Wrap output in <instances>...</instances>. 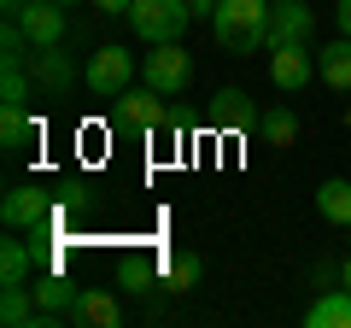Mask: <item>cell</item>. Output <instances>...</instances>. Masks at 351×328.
<instances>
[{"instance_id":"cell-1","label":"cell","mask_w":351,"mask_h":328,"mask_svg":"<svg viewBox=\"0 0 351 328\" xmlns=\"http://www.w3.org/2000/svg\"><path fill=\"white\" fill-rule=\"evenodd\" d=\"M211 36L223 41V53H258V47H269V0H217Z\"/></svg>"},{"instance_id":"cell-2","label":"cell","mask_w":351,"mask_h":328,"mask_svg":"<svg viewBox=\"0 0 351 328\" xmlns=\"http://www.w3.org/2000/svg\"><path fill=\"white\" fill-rule=\"evenodd\" d=\"M188 24H193L188 0H135V6H129V30H135L147 47H158V41H182Z\"/></svg>"},{"instance_id":"cell-3","label":"cell","mask_w":351,"mask_h":328,"mask_svg":"<svg viewBox=\"0 0 351 328\" xmlns=\"http://www.w3.org/2000/svg\"><path fill=\"white\" fill-rule=\"evenodd\" d=\"M82 89L94 100H117L123 89H135V59H129V47H94L88 65H82Z\"/></svg>"},{"instance_id":"cell-4","label":"cell","mask_w":351,"mask_h":328,"mask_svg":"<svg viewBox=\"0 0 351 328\" xmlns=\"http://www.w3.org/2000/svg\"><path fill=\"white\" fill-rule=\"evenodd\" d=\"M170 94H158L152 82L141 89H123L112 100V129H135V135H152V129H170V112H164Z\"/></svg>"},{"instance_id":"cell-5","label":"cell","mask_w":351,"mask_h":328,"mask_svg":"<svg viewBox=\"0 0 351 328\" xmlns=\"http://www.w3.org/2000/svg\"><path fill=\"white\" fill-rule=\"evenodd\" d=\"M316 53L311 41H281V47H269V82H276L281 94H304L316 82Z\"/></svg>"},{"instance_id":"cell-6","label":"cell","mask_w":351,"mask_h":328,"mask_svg":"<svg viewBox=\"0 0 351 328\" xmlns=\"http://www.w3.org/2000/svg\"><path fill=\"white\" fill-rule=\"evenodd\" d=\"M0 217H6V229H18V235H47L53 229V200L36 188V182H18V188H6Z\"/></svg>"},{"instance_id":"cell-7","label":"cell","mask_w":351,"mask_h":328,"mask_svg":"<svg viewBox=\"0 0 351 328\" xmlns=\"http://www.w3.org/2000/svg\"><path fill=\"white\" fill-rule=\"evenodd\" d=\"M141 82H152L158 94H182L193 82V59L182 53V41H158V47L141 59Z\"/></svg>"},{"instance_id":"cell-8","label":"cell","mask_w":351,"mask_h":328,"mask_svg":"<svg viewBox=\"0 0 351 328\" xmlns=\"http://www.w3.org/2000/svg\"><path fill=\"white\" fill-rule=\"evenodd\" d=\"M29 293H36V305L53 316V328H59V323H71V305H76V293H82V288H76V281L64 276L59 264H36V276H29Z\"/></svg>"},{"instance_id":"cell-9","label":"cell","mask_w":351,"mask_h":328,"mask_svg":"<svg viewBox=\"0 0 351 328\" xmlns=\"http://www.w3.org/2000/svg\"><path fill=\"white\" fill-rule=\"evenodd\" d=\"M18 24H24L29 47H59V41L71 36V18H64L59 0H29L24 12H18Z\"/></svg>"},{"instance_id":"cell-10","label":"cell","mask_w":351,"mask_h":328,"mask_svg":"<svg viewBox=\"0 0 351 328\" xmlns=\"http://www.w3.org/2000/svg\"><path fill=\"white\" fill-rule=\"evenodd\" d=\"M29 76H36L41 94H71L76 89V59L59 47H36L29 53Z\"/></svg>"},{"instance_id":"cell-11","label":"cell","mask_w":351,"mask_h":328,"mask_svg":"<svg viewBox=\"0 0 351 328\" xmlns=\"http://www.w3.org/2000/svg\"><path fill=\"white\" fill-rule=\"evenodd\" d=\"M311 30H316V12L304 0H269V47H281V41H311Z\"/></svg>"},{"instance_id":"cell-12","label":"cell","mask_w":351,"mask_h":328,"mask_svg":"<svg viewBox=\"0 0 351 328\" xmlns=\"http://www.w3.org/2000/svg\"><path fill=\"white\" fill-rule=\"evenodd\" d=\"M71 323H82V328H123V305H117L112 288H82L76 305H71Z\"/></svg>"},{"instance_id":"cell-13","label":"cell","mask_w":351,"mask_h":328,"mask_svg":"<svg viewBox=\"0 0 351 328\" xmlns=\"http://www.w3.org/2000/svg\"><path fill=\"white\" fill-rule=\"evenodd\" d=\"M0 323L6 328H53V316L36 305V293L24 281V288H0Z\"/></svg>"},{"instance_id":"cell-14","label":"cell","mask_w":351,"mask_h":328,"mask_svg":"<svg viewBox=\"0 0 351 328\" xmlns=\"http://www.w3.org/2000/svg\"><path fill=\"white\" fill-rule=\"evenodd\" d=\"M211 124H217V129H258L263 112L246 100V89H217V100H211Z\"/></svg>"},{"instance_id":"cell-15","label":"cell","mask_w":351,"mask_h":328,"mask_svg":"<svg viewBox=\"0 0 351 328\" xmlns=\"http://www.w3.org/2000/svg\"><path fill=\"white\" fill-rule=\"evenodd\" d=\"M29 276H36V246L12 229V240H0V288H24Z\"/></svg>"},{"instance_id":"cell-16","label":"cell","mask_w":351,"mask_h":328,"mask_svg":"<svg viewBox=\"0 0 351 328\" xmlns=\"http://www.w3.org/2000/svg\"><path fill=\"white\" fill-rule=\"evenodd\" d=\"M316 71H322V82H328L334 94H351V36L316 47Z\"/></svg>"},{"instance_id":"cell-17","label":"cell","mask_w":351,"mask_h":328,"mask_svg":"<svg viewBox=\"0 0 351 328\" xmlns=\"http://www.w3.org/2000/svg\"><path fill=\"white\" fill-rule=\"evenodd\" d=\"M311 328H351V288H328L316 293V305L304 311Z\"/></svg>"},{"instance_id":"cell-18","label":"cell","mask_w":351,"mask_h":328,"mask_svg":"<svg viewBox=\"0 0 351 328\" xmlns=\"http://www.w3.org/2000/svg\"><path fill=\"white\" fill-rule=\"evenodd\" d=\"M36 135H41V124L29 117V106H0V147L6 152H24Z\"/></svg>"},{"instance_id":"cell-19","label":"cell","mask_w":351,"mask_h":328,"mask_svg":"<svg viewBox=\"0 0 351 328\" xmlns=\"http://www.w3.org/2000/svg\"><path fill=\"white\" fill-rule=\"evenodd\" d=\"M316 211H322L334 229H351V182L346 176H328L322 188H316Z\"/></svg>"},{"instance_id":"cell-20","label":"cell","mask_w":351,"mask_h":328,"mask_svg":"<svg viewBox=\"0 0 351 328\" xmlns=\"http://www.w3.org/2000/svg\"><path fill=\"white\" fill-rule=\"evenodd\" d=\"M199 276H205V264L193 253H170V258H164V288H170V293H193Z\"/></svg>"},{"instance_id":"cell-21","label":"cell","mask_w":351,"mask_h":328,"mask_svg":"<svg viewBox=\"0 0 351 328\" xmlns=\"http://www.w3.org/2000/svg\"><path fill=\"white\" fill-rule=\"evenodd\" d=\"M263 135H269V147H293V141H299V117L287 112V106H276V112H263Z\"/></svg>"},{"instance_id":"cell-22","label":"cell","mask_w":351,"mask_h":328,"mask_svg":"<svg viewBox=\"0 0 351 328\" xmlns=\"http://www.w3.org/2000/svg\"><path fill=\"white\" fill-rule=\"evenodd\" d=\"M117 288H129V293H152V264H147V258H129V264L117 270Z\"/></svg>"},{"instance_id":"cell-23","label":"cell","mask_w":351,"mask_h":328,"mask_svg":"<svg viewBox=\"0 0 351 328\" xmlns=\"http://www.w3.org/2000/svg\"><path fill=\"white\" fill-rule=\"evenodd\" d=\"M88 6H94V12H106V18H129V6H135V0H88Z\"/></svg>"},{"instance_id":"cell-24","label":"cell","mask_w":351,"mask_h":328,"mask_svg":"<svg viewBox=\"0 0 351 328\" xmlns=\"http://www.w3.org/2000/svg\"><path fill=\"white\" fill-rule=\"evenodd\" d=\"M188 6H193V24H211L217 18V0H188Z\"/></svg>"},{"instance_id":"cell-25","label":"cell","mask_w":351,"mask_h":328,"mask_svg":"<svg viewBox=\"0 0 351 328\" xmlns=\"http://www.w3.org/2000/svg\"><path fill=\"white\" fill-rule=\"evenodd\" d=\"M334 24H339V36H351V0H334Z\"/></svg>"},{"instance_id":"cell-26","label":"cell","mask_w":351,"mask_h":328,"mask_svg":"<svg viewBox=\"0 0 351 328\" xmlns=\"http://www.w3.org/2000/svg\"><path fill=\"white\" fill-rule=\"evenodd\" d=\"M339 288H351V258H346V270H339Z\"/></svg>"},{"instance_id":"cell-27","label":"cell","mask_w":351,"mask_h":328,"mask_svg":"<svg viewBox=\"0 0 351 328\" xmlns=\"http://www.w3.org/2000/svg\"><path fill=\"white\" fill-rule=\"evenodd\" d=\"M59 6H82V0H59Z\"/></svg>"},{"instance_id":"cell-28","label":"cell","mask_w":351,"mask_h":328,"mask_svg":"<svg viewBox=\"0 0 351 328\" xmlns=\"http://www.w3.org/2000/svg\"><path fill=\"white\" fill-rule=\"evenodd\" d=\"M346 235H351V229H346Z\"/></svg>"}]
</instances>
